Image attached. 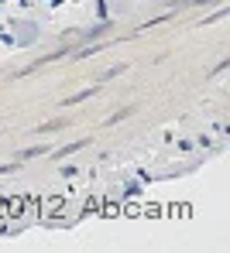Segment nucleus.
I'll return each instance as SVG.
<instances>
[{"instance_id":"nucleus-1","label":"nucleus","mask_w":230,"mask_h":253,"mask_svg":"<svg viewBox=\"0 0 230 253\" xmlns=\"http://www.w3.org/2000/svg\"><path fill=\"white\" fill-rule=\"evenodd\" d=\"M28 205H35V198H24V195H17V198H0V216H21Z\"/></svg>"}]
</instances>
